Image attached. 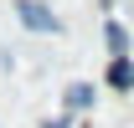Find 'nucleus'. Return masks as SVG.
I'll return each mask as SVG.
<instances>
[{
	"instance_id": "1",
	"label": "nucleus",
	"mask_w": 134,
	"mask_h": 128,
	"mask_svg": "<svg viewBox=\"0 0 134 128\" xmlns=\"http://www.w3.org/2000/svg\"><path fill=\"white\" fill-rule=\"evenodd\" d=\"M10 5H16V16H21V26H26V31H36V36L62 31V21H57V10H52L47 0H10Z\"/></svg>"
},
{
	"instance_id": "2",
	"label": "nucleus",
	"mask_w": 134,
	"mask_h": 128,
	"mask_svg": "<svg viewBox=\"0 0 134 128\" xmlns=\"http://www.w3.org/2000/svg\"><path fill=\"white\" fill-rule=\"evenodd\" d=\"M103 87H108V92H134V56H108Z\"/></svg>"
},
{
	"instance_id": "3",
	"label": "nucleus",
	"mask_w": 134,
	"mask_h": 128,
	"mask_svg": "<svg viewBox=\"0 0 134 128\" xmlns=\"http://www.w3.org/2000/svg\"><path fill=\"white\" fill-rule=\"evenodd\" d=\"M103 46H108V56H134V41L119 16H103Z\"/></svg>"
},
{
	"instance_id": "4",
	"label": "nucleus",
	"mask_w": 134,
	"mask_h": 128,
	"mask_svg": "<svg viewBox=\"0 0 134 128\" xmlns=\"http://www.w3.org/2000/svg\"><path fill=\"white\" fill-rule=\"evenodd\" d=\"M62 103H67V113H72V118H77V113H88L93 103H98V82H67Z\"/></svg>"
},
{
	"instance_id": "5",
	"label": "nucleus",
	"mask_w": 134,
	"mask_h": 128,
	"mask_svg": "<svg viewBox=\"0 0 134 128\" xmlns=\"http://www.w3.org/2000/svg\"><path fill=\"white\" fill-rule=\"evenodd\" d=\"M41 128H77V118L72 113H52V118H41Z\"/></svg>"
},
{
	"instance_id": "6",
	"label": "nucleus",
	"mask_w": 134,
	"mask_h": 128,
	"mask_svg": "<svg viewBox=\"0 0 134 128\" xmlns=\"http://www.w3.org/2000/svg\"><path fill=\"white\" fill-rule=\"evenodd\" d=\"M98 5H103V10H114V5H119V0H98Z\"/></svg>"
}]
</instances>
